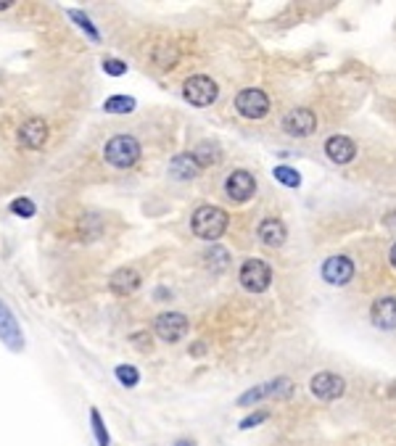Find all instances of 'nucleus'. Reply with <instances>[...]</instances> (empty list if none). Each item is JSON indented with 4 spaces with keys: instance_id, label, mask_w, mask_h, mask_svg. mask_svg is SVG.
<instances>
[{
    "instance_id": "obj_16",
    "label": "nucleus",
    "mask_w": 396,
    "mask_h": 446,
    "mask_svg": "<svg viewBox=\"0 0 396 446\" xmlns=\"http://www.w3.org/2000/svg\"><path fill=\"white\" fill-rule=\"evenodd\" d=\"M140 283H143V278H140L138 269L122 267V269H117V272L108 278V290L117 293V296H130V293H135V290L140 288Z\"/></svg>"
},
{
    "instance_id": "obj_13",
    "label": "nucleus",
    "mask_w": 396,
    "mask_h": 446,
    "mask_svg": "<svg viewBox=\"0 0 396 446\" xmlns=\"http://www.w3.org/2000/svg\"><path fill=\"white\" fill-rule=\"evenodd\" d=\"M283 130L291 137H309L317 130V117L312 109H293L283 117Z\"/></svg>"
},
{
    "instance_id": "obj_19",
    "label": "nucleus",
    "mask_w": 396,
    "mask_h": 446,
    "mask_svg": "<svg viewBox=\"0 0 396 446\" xmlns=\"http://www.w3.org/2000/svg\"><path fill=\"white\" fill-rule=\"evenodd\" d=\"M191 154H193V158H196V164L201 169L217 167V164L222 161V148H219V143H214V140H201Z\"/></svg>"
},
{
    "instance_id": "obj_4",
    "label": "nucleus",
    "mask_w": 396,
    "mask_h": 446,
    "mask_svg": "<svg viewBox=\"0 0 396 446\" xmlns=\"http://www.w3.org/2000/svg\"><path fill=\"white\" fill-rule=\"evenodd\" d=\"M238 280L249 293H264L272 283V267L262 259H246L240 265Z\"/></svg>"
},
{
    "instance_id": "obj_17",
    "label": "nucleus",
    "mask_w": 396,
    "mask_h": 446,
    "mask_svg": "<svg viewBox=\"0 0 396 446\" xmlns=\"http://www.w3.org/2000/svg\"><path fill=\"white\" fill-rule=\"evenodd\" d=\"M256 235H259V241H262L267 248H280V246L286 243V238H288V230H286V225L277 217H267L259 222Z\"/></svg>"
},
{
    "instance_id": "obj_22",
    "label": "nucleus",
    "mask_w": 396,
    "mask_h": 446,
    "mask_svg": "<svg viewBox=\"0 0 396 446\" xmlns=\"http://www.w3.org/2000/svg\"><path fill=\"white\" fill-rule=\"evenodd\" d=\"M90 428H93V436H96V444L98 446H111V436L106 431V422L101 417V412L93 407L90 410Z\"/></svg>"
},
{
    "instance_id": "obj_24",
    "label": "nucleus",
    "mask_w": 396,
    "mask_h": 446,
    "mask_svg": "<svg viewBox=\"0 0 396 446\" xmlns=\"http://www.w3.org/2000/svg\"><path fill=\"white\" fill-rule=\"evenodd\" d=\"M69 19H72L74 24L80 27V29H82L85 35L90 37L93 43H98V40H101V32H98L96 24L90 22V16H87V13H82V11H69Z\"/></svg>"
},
{
    "instance_id": "obj_5",
    "label": "nucleus",
    "mask_w": 396,
    "mask_h": 446,
    "mask_svg": "<svg viewBox=\"0 0 396 446\" xmlns=\"http://www.w3.org/2000/svg\"><path fill=\"white\" fill-rule=\"evenodd\" d=\"M291 394H293L291 378H275V380H267V383H259V386L249 388V391L238 399V407H251V404H259L264 399H288Z\"/></svg>"
},
{
    "instance_id": "obj_32",
    "label": "nucleus",
    "mask_w": 396,
    "mask_h": 446,
    "mask_svg": "<svg viewBox=\"0 0 396 446\" xmlns=\"http://www.w3.org/2000/svg\"><path fill=\"white\" fill-rule=\"evenodd\" d=\"M191 354H193V357H201V354H206L204 341H198V343H196V346H193V349H191Z\"/></svg>"
},
{
    "instance_id": "obj_28",
    "label": "nucleus",
    "mask_w": 396,
    "mask_h": 446,
    "mask_svg": "<svg viewBox=\"0 0 396 446\" xmlns=\"http://www.w3.org/2000/svg\"><path fill=\"white\" fill-rule=\"evenodd\" d=\"M11 211L16 214V217H22V219H32L37 214V206H35V201H32V198L22 195V198L11 201Z\"/></svg>"
},
{
    "instance_id": "obj_26",
    "label": "nucleus",
    "mask_w": 396,
    "mask_h": 446,
    "mask_svg": "<svg viewBox=\"0 0 396 446\" xmlns=\"http://www.w3.org/2000/svg\"><path fill=\"white\" fill-rule=\"evenodd\" d=\"M275 180L280 182V185H286V188H299L301 185V174L296 172L293 167H286V164H280V167H275Z\"/></svg>"
},
{
    "instance_id": "obj_9",
    "label": "nucleus",
    "mask_w": 396,
    "mask_h": 446,
    "mask_svg": "<svg viewBox=\"0 0 396 446\" xmlns=\"http://www.w3.org/2000/svg\"><path fill=\"white\" fill-rule=\"evenodd\" d=\"M225 193H228L230 201L235 204H246L249 198H254L256 193V180L249 169H235L230 172L228 180H225Z\"/></svg>"
},
{
    "instance_id": "obj_25",
    "label": "nucleus",
    "mask_w": 396,
    "mask_h": 446,
    "mask_svg": "<svg viewBox=\"0 0 396 446\" xmlns=\"http://www.w3.org/2000/svg\"><path fill=\"white\" fill-rule=\"evenodd\" d=\"M151 61L156 64L161 72H167V69H172V66L177 64V50H175V48H164V45H161V48L154 50Z\"/></svg>"
},
{
    "instance_id": "obj_6",
    "label": "nucleus",
    "mask_w": 396,
    "mask_h": 446,
    "mask_svg": "<svg viewBox=\"0 0 396 446\" xmlns=\"http://www.w3.org/2000/svg\"><path fill=\"white\" fill-rule=\"evenodd\" d=\"M235 111L246 119H264L270 111V98L259 87H246L235 96Z\"/></svg>"
},
{
    "instance_id": "obj_27",
    "label": "nucleus",
    "mask_w": 396,
    "mask_h": 446,
    "mask_svg": "<svg viewBox=\"0 0 396 446\" xmlns=\"http://www.w3.org/2000/svg\"><path fill=\"white\" fill-rule=\"evenodd\" d=\"M114 375H117V380H119L124 388H135L140 383V373H138L132 364H117Z\"/></svg>"
},
{
    "instance_id": "obj_36",
    "label": "nucleus",
    "mask_w": 396,
    "mask_h": 446,
    "mask_svg": "<svg viewBox=\"0 0 396 446\" xmlns=\"http://www.w3.org/2000/svg\"><path fill=\"white\" fill-rule=\"evenodd\" d=\"M164 296H172V293H169L167 288H159L156 290V299H164Z\"/></svg>"
},
{
    "instance_id": "obj_18",
    "label": "nucleus",
    "mask_w": 396,
    "mask_h": 446,
    "mask_svg": "<svg viewBox=\"0 0 396 446\" xmlns=\"http://www.w3.org/2000/svg\"><path fill=\"white\" fill-rule=\"evenodd\" d=\"M198 172L201 167L196 164V158L193 154H177V156L169 161V174L175 177V180H193V177H198Z\"/></svg>"
},
{
    "instance_id": "obj_8",
    "label": "nucleus",
    "mask_w": 396,
    "mask_h": 446,
    "mask_svg": "<svg viewBox=\"0 0 396 446\" xmlns=\"http://www.w3.org/2000/svg\"><path fill=\"white\" fill-rule=\"evenodd\" d=\"M309 391L320 401H336L346 394V380L336 373H317L309 380Z\"/></svg>"
},
{
    "instance_id": "obj_23",
    "label": "nucleus",
    "mask_w": 396,
    "mask_h": 446,
    "mask_svg": "<svg viewBox=\"0 0 396 446\" xmlns=\"http://www.w3.org/2000/svg\"><path fill=\"white\" fill-rule=\"evenodd\" d=\"M101 230H103V225H101V217H96V214H87V217H82V222H80L82 241H96L98 235H101Z\"/></svg>"
},
{
    "instance_id": "obj_14",
    "label": "nucleus",
    "mask_w": 396,
    "mask_h": 446,
    "mask_svg": "<svg viewBox=\"0 0 396 446\" xmlns=\"http://www.w3.org/2000/svg\"><path fill=\"white\" fill-rule=\"evenodd\" d=\"M370 320L378 330H396V296L375 299L370 306Z\"/></svg>"
},
{
    "instance_id": "obj_30",
    "label": "nucleus",
    "mask_w": 396,
    "mask_h": 446,
    "mask_svg": "<svg viewBox=\"0 0 396 446\" xmlns=\"http://www.w3.org/2000/svg\"><path fill=\"white\" fill-rule=\"evenodd\" d=\"M101 66H103V72L108 77H122V74H127V64L119 59H103L101 61Z\"/></svg>"
},
{
    "instance_id": "obj_33",
    "label": "nucleus",
    "mask_w": 396,
    "mask_h": 446,
    "mask_svg": "<svg viewBox=\"0 0 396 446\" xmlns=\"http://www.w3.org/2000/svg\"><path fill=\"white\" fill-rule=\"evenodd\" d=\"M388 262H391V267L396 269V243L391 246V251H388Z\"/></svg>"
},
{
    "instance_id": "obj_2",
    "label": "nucleus",
    "mask_w": 396,
    "mask_h": 446,
    "mask_svg": "<svg viewBox=\"0 0 396 446\" xmlns=\"http://www.w3.org/2000/svg\"><path fill=\"white\" fill-rule=\"evenodd\" d=\"M103 158L111 167L117 169H130L138 164L140 158V143L132 135H117L103 145Z\"/></svg>"
},
{
    "instance_id": "obj_34",
    "label": "nucleus",
    "mask_w": 396,
    "mask_h": 446,
    "mask_svg": "<svg viewBox=\"0 0 396 446\" xmlns=\"http://www.w3.org/2000/svg\"><path fill=\"white\" fill-rule=\"evenodd\" d=\"M172 446H193V441H191V438H177V441H175Z\"/></svg>"
},
{
    "instance_id": "obj_11",
    "label": "nucleus",
    "mask_w": 396,
    "mask_h": 446,
    "mask_svg": "<svg viewBox=\"0 0 396 446\" xmlns=\"http://www.w3.org/2000/svg\"><path fill=\"white\" fill-rule=\"evenodd\" d=\"M16 140H19V145H22L24 151H40L43 145L48 143V124H45V119H40V117L27 119L24 124L19 127Z\"/></svg>"
},
{
    "instance_id": "obj_20",
    "label": "nucleus",
    "mask_w": 396,
    "mask_h": 446,
    "mask_svg": "<svg viewBox=\"0 0 396 446\" xmlns=\"http://www.w3.org/2000/svg\"><path fill=\"white\" fill-rule=\"evenodd\" d=\"M204 265L212 269V272H222V269H228L230 265V251L228 248H222V246H212L209 251H204Z\"/></svg>"
},
{
    "instance_id": "obj_10",
    "label": "nucleus",
    "mask_w": 396,
    "mask_h": 446,
    "mask_svg": "<svg viewBox=\"0 0 396 446\" xmlns=\"http://www.w3.org/2000/svg\"><path fill=\"white\" fill-rule=\"evenodd\" d=\"M0 341L11 351L24 349V333L19 327V320L13 317V312L8 309V304L3 302V299H0Z\"/></svg>"
},
{
    "instance_id": "obj_12",
    "label": "nucleus",
    "mask_w": 396,
    "mask_h": 446,
    "mask_svg": "<svg viewBox=\"0 0 396 446\" xmlns=\"http://www.w3.org/2000/svg\"><path fill=\"white\" fill-rule=\"evenodd\" d=\"M351 278H354V262L349 256H330V259H325L323 280L328 285L344 288V285L351 283Z\"/></svg>"
},
{
    "instance_id": "obj_15",
    "label": "nucleus",
    "mask_w": 396,
    "mask_h": 446,
    "mask_svg": "<svg viewBox=\"0 0 396 446\" xmlns=\"http://www.w3.org/2000/svg\"><path fill=\"white\" fill-rule=\"evenodd\" d=\"M325 154L333 164H349L357 156V145L346 135H333V137L325 140Z\"/></svg>"
},
{
    "instance_id": "obj_31",
    "label": "nucleus",
    "mask_w": 396,
    "mask_h": 446,
    "mask_svg": "<svg viewBox=\"0 0 396 446\" xmlns=\"http://www.w3.org/2000/svg\"><path fill=\"white\" fill-rule=\"evenodd\" d=\"M130 341H132V343H135V346H138L140 351H148V349H151V336H148L145 330H138V333H132Z\"/></svg>"
},
{
    "instance_id": "obj_29",
    "label": "nucleus",
    "mask_w": 396,
    "mask_h": 446,
    "mask_svg": "<svg viewBox=\"0 0 396 446\" xmlns=\"http://www.w3.org/2000/svg\"><path fill=\"white\" fill-rule=\"evenodd\" d=\"M264 420H270V412L267 410L251 412V415H246V417L238 422V428L240 431H251V428H256V425H262Z\"/></svg>"
},
{
    "instance_id": "obj_3",
    "label": "nucleus",
    "mask_w": 396,
    "mask_h": 446,
    "mask_svg": "<svg viewBox=\"0 0 396 446\" xmlns=\"http://www.w3.org/2000/svg\"><path fill=\"white\" fill-rule=\"evenodd\" d=\"M182 98H185L191 106L204 109V106H212L217 98H219V87H217V82L212 77L196 74V77H188L185 84H182Z\"/></svg>"
},
{
    "instance_id": "obj_21",
    "label": "nucleus",
    "mask_w": 396,
    "mask_h": 446,
    "mask_svg": "<svg viewBox=\"0 0 396 446\" xmlns=\"http://www.w3.org/2000/svg\"><path fill=\"white\" fill-rule=\"evenodd\" d=\"M135 98L130 96H111L103 101V111L106 114H132L135 111Z\"/></svg>"
},
{
    "instance_id": "obj_7",
    "label": "nucleus",
    "mask_w": 396,
    "mask_h": 446,
    "mask_svg": "<svg viewBox=\"0 0 396 446\" xmlns=\"http://www.w3.org/2000/svg\"><path fill=\"white\" fill-rule=\"evenodd\" d=\"M188 327H191V322H188V317L182 312H164L154 320V330H156V336L161 338L164 343H177V341H182L185 333H188Z\"/></svg>"
},
{
    "instance_id": "obj_1",
    "label": "nucleus",
    "mask_w": 396,
    "mask_h": 446,
    "mask_svg": "<svg viewBox=\"0 0 396 446\" xmlns=\"http://www.w3.org/2000/svg\"><path fill=\"white\" fill-rule=\"evenodd\" d=\"M228 211L225 209H219V206H212V204H204L198 206L196 211L191 214V230L196 238H201L206 243H214L217 238H222L225 235V230H228Z\"/></svg>"
},
{
    "instance_id": "obj_35",
    "label": "nucleus",
    "mask_w": 396,
    "mask_h": 446,
    "mask_svg": "<svg viewBox=\"0 0 396 446\" xmlns=\"http://www.w3.org/2000/svg\"><path fill=\"white\" fill-rule=\"evenodd\" d=\"M13 3L11 0H0V11H8V8H11Z\"/></svg>"
}]
</instances>
